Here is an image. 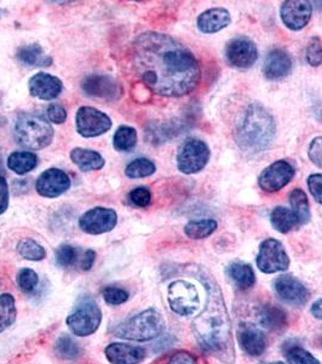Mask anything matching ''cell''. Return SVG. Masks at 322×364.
Here are the masks:
<instances>
[{
	"instance_id": "24",
	"label": "cell",
	"mask_w": 322,
	"mask_h": 364,
	"mask_svg": "<svg viewBox=\"0 0 322 364\" xmlns=\"http://www.w3.org/2000/svg\"><path fill=\"white\" fill-rule=\"evenodd\" d=\"M227 273L231 282L239 289L248 290L252 288L256 283V274L251 265L236 261L227 267Z\"/></svg>"
},
{
	"instance_id": "3",
	"label": "cell",
	"mask_w": 322,
	"mask_h": 364,
	"mask_svg": "<svg viewBox=\"0 0 322 364\" xmlns=\"http://www.w3.org/2000/svg\"><path fill=\"white\" fill-rule=\"evenodd\" d=\"M275 135V120L262 105L252 104L245 111L235 130V141L245 154H260L268 149Z\"/></svg>"
},
{
	"instance_id": "6",
	"label": "cell",
	"mask_w": 322,
	"mask_h": 364,
	"mask_svg": "<svg viewBox=\"0 0 322 364\" xmlns=\"http://www.w3.org/2000/svg\"><path fill=\"white\" fill-rule=\"evenodd\" d=\"M102 312L91 298L79 300L74 311L67 317V326L77 336H89L99 329Z\"/></svg>"
},
{
	"instance_id": "44",
	"label": "cell",
	"mask_w": 322,
	"mask_h": 364,
	"mask_svg": "<svg viewBox=\"0 0 322 364\" xmlns=\"http://www.w3.org/2000/svg\"><path fill=\"white\" fill-rule=\"evenodd\" d=\"M48 118L55 124H63L67 119V111L61 105L51 104L48 107Z\"/></svg>"
},
{
	"instance_id": "29",
	"label": "cell",
	"mask_w": 322,
	"mask_h": 364,
	"mask_svg": "<svg viewBox=\"0 0 322 364\" xmlns=\"http://www.w3.org/2000/svg\"><path fill=\"white\" fill-rule=\"evenodd\" d=\"M217 223L212 219L191 220L184 228V233L191 240H204L217 230Z\"/></svg>"
},
{
	"instance_id": "40",
	"label": "cell",
	"mask_w": 322,
	"mask_h": 364,
	"mask_svg": "<svg viewBox=\"0 0 322 364\" xmlns=\"http://www.w3.org/2000/svg\"><path fill=\"white\" fill-rule=\"evenodd\" d=\"M306 61L310 66L318 67L322 63V42L318 37L310 39L306 46Z\"/></svg>"
},
{
	"instance_id": "30",
	"label": "cell",
	"mask_w": 322,
	"mask_h": 364,
	"mask_svg": "<svg viewBox=\"0 0 322 364\" xmlns=\"http://www.w3.org/2000/svg\"><path fill=\"white\" fill-rule=\"evenodd\" d=\"M289 204L292 211L297 215L301 225H306L310 220V208L308 197L304 191L296 188L289 193Z\"/></svg>"
},
{
	"instance_id": "21",
	"label": "cell",
	"mask_w": 322,
	"mask_h": 364,
	"mask_svg": "<svg viewBox=\"0 0 322 364\" xmlns=\"http://www.w3.org/2000/svg\"><path fill=\"white\" fill-rule=\"evenodd\" d=\"M104 353L112 364H138L145 358V348L128 343H111L104 350Z\"/></svg>"
},
{
	"instance_id": "49",
	"label": "cell",
	"mask_w": 322,
	"mask_h": 364,
	"mask_svg": "<svg viewBox=\"0 0 322 364\" xmlns=\"http://www.w3.org/2000/svg\"><path fill=\"white\" fill-rule=\"evenodd\" d=\"M272 364H285L284 362H274V363Z\"/></svg>"
},
{
	"instance_id": "48",
	"label": "cell",
	"mask_w": 322,
	"mask_h": 364,
	"mask_svg": "<svg viewBox=\"0 0 322 364\" xmlns=\"http://www.w3.org/2000/svg\"><path fill=\"white\" fill-rule=\"evenodd\" d=\"M310 312H311V315L314 316L315 318L322 319V298L318 299L313 304Z\"/></svg>"
},
{
	"instance_id": "13",
	"label": "cell",
	"mask_w": 322,
	"mask_h": 364,
	"mask_svg": "<svg viewBox=\"0 0 322 364\" xmlns=\"http://www.w3.org/2000/svg\"><path fill=\"white\" fill-rule=\"evenodd\" d=\"M294 176V168L287 161H277L260 173L258 185L269 193L277 192L289 183Z\"/></svg>"
},
{
	"instance_id": "18",
	"label": "cell",
	"mask_w": 322,
	"mask_h": 364,
	"mask_svg": "<svg viewBox=\"0 0 322 364\" xmlns=\"http://www.w3.org/2000/svg\"><path fill=\"white\" fill-rule=\"evenodd\" d=\"M236 336L241 350L250 356L260 357L267 348L265 333L251 323H241Z\"/></svg>"
},
{
	"instance_id": "33",
	"label": "cell",
	"mask_w": 322,
	"mask_h": 364,
	"mask_svg": "<svg viewBox=\"0 0 322 364\" xmlns=\"http://www.w3.org/2000/svg\"><path fill=\"white\" fill-rule=\"evenodd\" d=\"M17 252L26 260L40 261L45 257V249L42 245L32 240V238H23L17 245Z\"/></svg>"
},
{
	"instance_id": "14",
	"label": "cell",
	"mask_w": 322,
	"mask_h": 364,
	"mask_svg": "<svg viewBox=\"0 0 322 364\" xmlns=\"http://www.w3.org/2000/svg\"><path fill=\"white\" fill-rule=\"evenodd\" d=\"M70 176L57 168L45 170L35 182L38 193L46 198H56L70 190Z\"/></svg>"
},
{
	"instance_id": "31",
	"label": "cell",
	"mask_w": 322,
	"mask_h": 364,
	"mask_svg": "<svg viewBox=\"0 0 322 364\" xmlns=\"http://www.w3.org/2000/svg\"><path fill=\"white\" fill-rule=\"evenodd\" d=\"M137 132L136 129L126 125H121L116 129L114 137H113V146L119 152H128L136 146Z\"/></svg>"
},
{
	"instance_id": "39",
	"label": "cell",
	"mask_w": 322,
	"mask_h": 364,
	"mask_svg": "<svg viewBox=\"0 0 322 364\" xmlns=\"http://www.w3.org/2000/svg\"><path fill=\"white\" fill-rule=\"evenodd\" d=\"M78 257V250L70 245H62L56 250V264L61 267H70Z\"/></svg>"
},
{
	"instance_id": "8",
	"label": "cell",
	"mask_w": 322,
	"mask_h": 364,
	"mask_svg": "<svg viewBox=\"0 0 322 364\" xmlns=\"http://www.w3.org/2000/svg\"><path fill=\"white\" fill-rule=\"evenodd\" d=\"M210 159V149L199 139H187L177 154L178 170L183 174H195L206 166Z\"/></svg>"
},
{
	"instance_id": "23",
	"label": "cell",
	"mask_w": 322,
	"mask_h": 364,
	"mask_svg": "<svg viewBox=\"0 0 322 364\" xmlns=\"http://www.w3.org/2000/svg\"><path fill=\"white\" fill-rule=\"evenodd\" d=\"M258 321L260 326L268 331H277L287 326V316L285 311L275 305H263L258 311Z\"/></svg>"
},
{
	"instance_id": "34",
	"label": "cell",
	"mask_w": 322,
	"mask_h": 364,
	"mask_svg": "<svg viewBox=\"0 0 322 364\" xmlns=\"http://www.w3.org/2000/svg\"><path fill=\"white\" fill-rule=\"evenodd\" d=\"M157 170V166L153 161H149L147 158H138L128 164L125 169V174L130 178H147L153 175Z\"/></svg>"
},
{
	"instance_id": "12",
	"label": "cell",
	"mask_w": 322,
	"mask_h": 364,
	"mask_svg": "<svg viewBox=\"0 0 322 364\" xmlns=\"http://www.w3.org/2000/svg\"><path fill=\"white\" fill-rule=\"evenodd\" d=\"M118 223L116 211L109 208L97 207L87 211L80 220L79 226L82 231L89 235H102L112 231Z\"/></svg>"
},
{
	"instance_id": "22",
	"label": "cell",
	"mask_w": 322,
	"mask_h": 364,
	"mask_svg": "<svg viewBox=\"0 0 322 364\" xmlns=\"http://www.w3.org/2000/svg\"><path fill=\"white\" fill-rule=\"evenodd\" d=\"M231 13L223 8H213L204 11L198 17V28L203 33H217L231 25Z\"/></svg>"
},
{
	"instance_id": "4",
	"label": "cell",
	"mask_w": 322,
	"mask_h": 364,
	"mask_svg": "<svg viewBox=\"0 0 322 364\" xmlns=\"http://www.w3.org/2000/svg\"><path fill=\"white\" fill-rule=\"evenodd\" d=\"M17 144L32 151L45 149L54 139V129L42 117L21 113L13 125Z\"/></svg>"
},
{
	"instance_id": "19",
	"label": "cell",
	"mask_w": 322,
	"mask_h": 364,
	"mask_svg": "<svg viewBox=\"0 0 322 364\" xmlns=\"http://www.w3.org/2000/svg\"><path fill=\"white\" fill-rule=\"evenodd\" d=\"M28 87L29 92L33 97L50 101L60 96L62 92L63 85L61 79L57 77L40 72L29 79Z\"/></svg>"
},
{
	"instance_id": "28",
	"label": "cell",
	"mask_w": 322,
	"mask_h": 364,
	"mask_svg": "<svg viewBox=\"0 0 322 364\" xmlns=\"http://www.w3.org/2000/svg\"><path fill=\"white\" fill-rule=\"evenodd\" d=\"M38 156L33 152H13L8 158L9 169L18 175L27 174L38 166Z\"/></svg>"
},
{
	"instance_id": "46",
	"label": "cell",
	"mask_w": 322,
	"mask_h": 364,
	"mask_svg": "<svg viewBox=\"0 0 322 364\" xmlns=\"http://www.w3.org/2000/svg\"><path fill=\"white\" fill-rule=\"evenodd\" d=\"M169 364H198L196 360L193 355H190L189 352L181 351L174 353L169 360Z\"/></svg>"
},
{
	"instance_id": "16",
	"label": "cell",
	"mask_w": 322,
	"mask_h": 364,
	"mask_svg": "<svg viewBox=\"0 0 322 364\" xmlns=\"http://www.w3.org/2000/svg\"><path fill=\"white\" fill-rule=\"evenodd\" d=\"M281 20L291 31H301L311 18V5L306 0H287L280 9Z\"/></svg>"
},
{
	"instance_id": "11",
	"label": "cell",
	"mask_w": 322,
	"mask_h": 364,
	"mask_svg": "<svg viewBox=\"0 0 322 364\" xmlns=\"http://www.w3.org/2000/svg\"><path fill=\"white\" fill-rule=\"evenodd\" d=\"M226 58L231 66L248 70L258 58L256 44L244 36L233 38L226 46Z\"/></svg>"
},
{
	"instance_id": "5",
	"label": "cell",
	"mask_w": 322,
	"mask_h": 364,
	"mask_svg": "<svg viewBox=\"0 0 322 364\" xmlns=\"http://www.w3.org/2000/svg\"><path fill=\"white\" fill-rule=\"evenodd\" d=\"M165 328V319L159 311L148 309L114 328V334L121 339L149 341L160 336Z\"/></svg>"
},
{
	"instance_id": "41",
	"label": "cell",
	"mask_w": 322,
	"mask_h": 364,
	"mask_svg": "<svg viewBox=\"0 0 322 364\" xmlns=\"http://www.w3.org/2000/svg\"><path fill=\"white\" fill-rule=\"evenodd\" d=\"M130 200L133 205L140 208H147L152 200V193L147 187H137L130 192Z\"/></svg>"
},
{
	"instance_id": "45",
	"label": "cell",
	"mask_w": 322,
	"mask_h": 364,
	"mask_svg": "<svg viewBox=\"0 0 322 364\" xmlns=\"http://www.w3.org/2000/svg\"><path fill=\"white\" fill-rule=\"evenodd\" d=\"M9 208V185L4 176L0 175V215Z\"/></svg>"
},
{
	"instance_id": "17",
	"label": "cell",
	"mask_w": 322,
	"mask_h": 364,
	"mask_svg": "<svg viewBox=\"0 0 322 364\" xmlns=\"http://www.w3.org/2000/svg\"><path fill=\"white\" fill-rule=\"evenodd\" d=\"M84 92L91 97L116 100L121 95V87L116 79L109 75H87L82 84Z\"/></svg>"
},
{
	"instance_id": "1",
	"label": "cell",
	"mask_w": 322,
	"mask_h": 364,
	"mask_svg": "<svg viewBox=\"0 0 322 364\" xmlns=\"http://www.w3.org/2000/svg\"><path fill=\"white\" fill-rule=\"evenodd\" d=\"M133 66L145 87L166 97L187 95L200 80V67L193 53L174 38L157 32L136 38Z\"/></svg>"
},
{
	"instance_id": "10",
	"label": "cell",
	"mask_w": 322,
	"mask_h": 364,
	"mask_svg": "<svg viewBox=\"0 0 322 364\" xmlns=\"http://www.w3.org/2000/svg\"><path fill=\"white\" fill-rule=\"evenodd\" d=\"M77 132L83 137H97L112 128V120L99 109L89 106L80 107L75 116Z\"/></svg>"
},
{
	"instance_id": "42",
	"label": "cell",
	"mask_w": 322,
	"mask_h": 364,
	"mask_svg": "<svg viewBox=\"0 0 322 364\" xmlns=\"http://www.w3.org/2000/svg\"><path fill=\"white\" fill-rule=\"evenodd\" d=\"M310 161L322 169V136L315 137L308 149Z\"/></svg>"
},
{
	"instance_id": "27",
	"label": "cell",
	"mask_w": 322,
	"mask_h": 364,
	"mask_svg": "<svg viewBox=\"0 0 322 364\" xmlns=\"http://www.w3.org/2000/svg\"><path fill=\"white\" fill-rule=\"evenodd\" d=\"M18 61L28 67L49 66L51 58L44 55V50L39 44H29L17 50Z\"/></svg>"
},
{
	"instance_id": "47",
	"label": "cell",
	"mask_w": 322,
	"mask_h": 364,
	"mask_svg": "<svg viewBox=\"0 0 322 364\" xmlns=\"http://www.w3.org/2000/svg\"><path fill=\"white\" fill-rule=\"evenodd\" d=\"M96 260V252L94 250H87L85 254H84L83 260H82V269L84 271H89V269H91L92 266H94V262Z\"/></svg>"
},
{
	"instance_id": "36",
	"label": "cell",
	"mask_w": 322,
	"mask_h": 364,
	"mask_svg": "<svg viewBox=\"0 0 322 364\" xmlns=\"http://www.w3.org/2000/svg\"><path fill=\"white\" fill-rule=\"evenodd\" d=\"M286 358L289 364H320L310 352L299 346H292L286 351Z\"/></svg>"
},
{
	"instance_id": "38",
	"label": "cell",
	"mask_w": 322,
	"mask_h": 364,
	"mask_svg": "<svg viewBox=\"0 0 322 364\" xmlns=\"http://www.w3.org/2000/svg\"><path fill=\"white\" fill-rule=\"evenodd\" d=\"M102 296H104V301L107 302L108 305H113V306H118L121 304H125L130 298L128 291L123 289V288H118V287H106L104 291H102Z\"/></svg>"
},
{
	"instance_id": "2",
	"label": "cell",
	"mask_w": 322,
	"mask_h": 364,
	"mask_svg": "<svg viewBox=\"0 0 322 364\" xmlns=\"http://www.w3.org/2000/svg\"><path fill=\"white\" fill-rule=\"evenodd\" d=\"M200 279L206 287L207 299L204 310L193 321L195 339L204 352L224 363L233 364L235 362V346L222 291L206 273H203Z\"/></svg>"
},
{
	"instance_id": "35",
	"label": "cell",
	"mask_w": 322,
	"mask_h": 364,
	"mask_svg": "<svg viewBox=\"0 0 322 364\" xmlns=\"http://www.w3.org/2000/svg\"><path fill=\"white\" fill-rule=\"evenodd\" d=\"M55 350L58 356L65 360H75L82 353L80 346L70 336H60L55 345Z\"/></svg>"
},
{
	"instance_id": "37",
	"label": "cell",
	"mask_w": 322,
	"mask_h": 364,
	"mask_svg": "<svg viewBox=\"0 0 322 364\" xmlns=\"http://www.w3.org/2000/svg\"><path fill=\"white\" fill-rule=\"evenodd\" d=\"M38 274L35 271L30 269H22L17 273V284L20 289L23 290L25 293L33 291L38 286Z\"/></svg>"
},
{
	"instance_id": "26",
	"label": "cell",
	"mask_w": 322,
	"mask_h": 364,
	"mask_svg": "<svg viewBox=\"0 0 322 364\" xmlns=\"http://www.w3.org/2000/svg\"><path fill=\"white\" fill-rule=\"evenodd\" d=\"M270 223L280 233H289L296 230L298 226H301V223L292 209L284 207H277L274 209L270 215Z\"/></svg>"
},
{
	"instance_id": "7",
	"label": "cell",
	"mask_w": 322,
	"mask_h": 364,
	"mask_svg": "<svg viewBox=\"0 0 322 364\" xmlns=\"http://www.w3.org/2000/svg\"><path fill=\"white\" fill-rule=\"evenodd\" d=\"M167 301L170 309L178 316L194 315L200 306V296L194 284L189 282L174 281L167 289Z\"/></svg>"
},
{
	"instance_id": "15",
	"label": "cell",
	"mask_w": 322,
	"mask_h": 364,
	"mask_svg": "<svg viewBox=\"0 0 322 364\" xmlns=\"http://www.w3.org/2000/svg\"><path fill=\"white\" fill-rule=\"evenodd\" d=\"M274 289L281 300L294 306H301L309 299V291L306 287L292 274L277 277L274 282Z\"/></svg>"
},
{
	"instance_id": "32",
	"label": "cell",
	"mask_w": 322,
	"mask_h": 364,
	"mask_svg": "<svg viewBox=\"0 0 322 364\" xmlns=\"http://www.w3.org/2000/svg\"><path fill=\"white\" fill-rule=\"evenodd\" d=\"M16 315V305L13 295L8 293L0 295V333L13 326Z\"/></svg>"
},
{
	"instance_id": "43",
	"label": "cell",
	"mask_w": 322,
	"mask_h": 364,
	"mask_svg": "<svg viewBox=\"0 0 322 364\" xmlns=\"http://www.w3.org/2000/svg\"><path fill=\"white\" fill-rule=\"evenodd\" d=\"M308 187L315 200L322 205V174L310 175L308 178Z\"/></svg>"
},
{
	"instance_id": "20",
	"label": "cell",
	"mask_w": 322,
	"mask_h": 364,
	"mask_svg": "<svg viewBox=\"0 0 322 364\" xmlns=\"http://www.w3.org/2000/svg\"><path fill=\"white\" fill-rule=\"evenodd\" d=\"M292 58L282 49H273L265 56L263 73L269 80H280L289 75L292 70Z\"/></svg>"
},
{
	"instance_id": "25",
	"label": "cell",
	"mask_w": 322,
	"mask_h": 364,
	"mask_svg": "<svg viewBox=\"0 0 322 364\" xmlns=\"http://www.w3.org/2000/svg\"><path fill=\"white\" fill-rule=\"evenodd\" d=\"M70 159L75 166L83 171H94V170L102 169L104 166V157L91 149H77L70 152Z\"/></svg>"
},
{
	"instance_id": "9",
	"label": "cell",
	"mask_w": 322,
	"mask_h": 364,
	"mask_svg": "<svg viewBox=\"0 0 322 364\" xmlns=\"http://www.w3.org/2000/svg\"><path fill=\"white\" fill-rule=\"evenodd\" d=\"M256 262L260 271L272 274L289 269V257L281 242L268 238L260 243Z\"/></svg>"
}]
</instances>
